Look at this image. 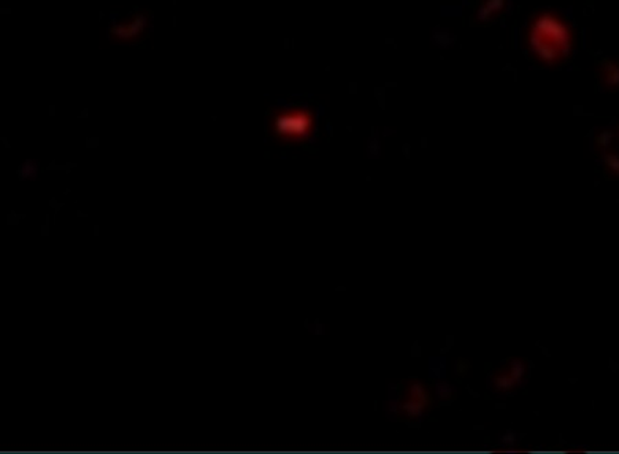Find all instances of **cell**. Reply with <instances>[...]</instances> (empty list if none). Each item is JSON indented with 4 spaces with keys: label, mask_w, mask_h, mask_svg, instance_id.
<instances>
[{
    "label": "cell",
    "mask_w": 619,
    "mask_h": 454,
    "mask_svg": "<svg viewBox=\"0 0 619 454\" xmlns=\"http://www.w3.org/2000/svg\"><path fill=\"white\" fill-rule=\"evenodd\" d=\"M530 45L532 53L542 61H558L569 53L572 37L569 29L561 21L544 15L532 25Z\"/></svg>",
    "instance_id": "obj_1"
},
{
    "label": "cell",
    "mask_w": 619,
    "mask_h": 454,
    "mask_svg": "<svg viewBox=\"0 0 619 454\" xmlns=\"http://www.w3.org/2000/svg\"><path fill=\"white\" fill-rule=\"evenodd\" d=\"M150 20L148 13L139 12L127 20L112 24L109 28V37L116 45H135L140 42L148 34Z\"/></svg>",
    "instance_id": "obj_3"
},
{
    "label": "cell",
    "mask_w": 619,
    "mask_h": 454,
    "mask_svg": "<svg viewBox=\"0 0 619 454\" xmlns=\"http://www.w3.org/2000/svg\"><path fill=\"white\" fill-rule=\"evenodd\" d=\"M315 128V115L302 107L277 110L270 118V131L281 142H304L312 136Z\"/></svg>",
    "instance_id": "obj_2"
}]
</instances>
